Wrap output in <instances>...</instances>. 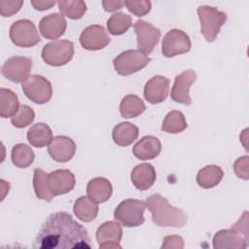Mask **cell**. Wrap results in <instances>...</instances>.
<instances>
[{"label": "cell", "instance_id": "obj_28", "mask_svg": "<svg viewBox=\"0 0 249 249\" xmlns=\"http://www.w3.org/2000/svg\"><path fill=\"white\" fill-rule=\"evenodd\" d=\"M19 108L17 94L9 89H0V116L2 118L13 117Z\"/></svg>", "mask_w": 249, "mask_h": 249}, {"label": "cell", "instance_id": "obj_11", "mask_svg": "<svg viewBox=\"0 0 249 249\" xmlns=\"http://www.w3.org/2000/svg\"><path fill=\"white\" fill-rule=\"evenodd\" d=\"M133 27L137 36L138 50L145 54L151 53L160 39V30L143 19L137 20Z\"/></svg>", "mask_w": 249, "mask_h": 249}, {"label": "cell", "instance_id": "obj_26", "mask_svg": "<svg viewBox=\"0 0 249 249\" xmlns=\"http://www.w3.org/2000/svg\"><path fill=\"white\" fill-rule=\"evenodd\" d=\"M224 171L218 165H206L196 174V183L203 189L216 187L223 179Z\"/></svg>", "mask_w": 249, "mask_h": 249}, {"label": "cell", "instance_id": "obj_15", "mask_svg": "<svg viewBox=\"0 0 249 249\" xmlns=\"http://www.w3.org/2000/svg\"><path fill=\"white\" fill-rule=\"evenodd\" d=\"M196 79V75L192 69L185 70L181 74L177 75L170 93L171 99L177 103L191 105L192 98L190 96V88Z\"/></svg>", "mask_w": 249, "mask_h": 249}, {"label": "cell", "instance_id": "obj_2", "mask_svg": "<svg viewBox=\"0 0 249 249\" xmlns=\"http://www.w3.org/2000/svg\"><path fill=\"white\" fill-rule=\"evenodd\" d=\"M146 206L152 213L153 222L159 227L183 228L188 217L186 213L169 204L168 200L160 194H155L147 197Z\"/></svg>", "mask_w": 249, "mask_h": 249}, {"label": "cell", "instance_id": "obj_36", "mask_svg": "<svg viewBox=\"0 0 249 249\" xmlns=\"http://www.w3.org/2000/svg\"><path fill=\"white\" fill-rule=\"evenodd\" d=\"M22 5H23L22 1L1 0L0 1V14L2 17H12L13 15L17 14L20 10Z\"/></svg>", "mask_w": 249, "mask_h": 249}, {"label": "cell", "instance_id": "obj_25", "mask_svg": "<svg viewBox=\"0 0 249 249\" xmlns=\"http://www.w3.org/2000/svg\"><path fill=\"white\" fill-rule=\"evenodd\" d=\"M26 137L32 146L42 148L49 145L53 140V131L47 124L37 123L28 129Z\"/></svg>", "mask_w": 249, "mask_h": 249}, {"label": "cell", "instance_id": "obj_34", "mask_svg": "<svg viewBox=\"0 0 249 249\" xmlns=\"http://www.w3.org/2000/svg\"><path fill=\"white\" fill-rule=\"evenodd\" d=\"M35 118V113L28 105H19L18 111L11 118V123L18 128H23L30 124Z\"/></svg>", "mask_w": 249, "mask_h": 249}, {"label": "cell", "instance_id": "obj_21", "mask_svg": "<svg viewBox=\"0 0 249 249\" xmlns=\"http://www.w3.org/2000/svg\"><path fill=\"white\" fill-rule=\"evenodd\" d=\"M156 170L150 163H140L136 165L131 173L130 179L137 190L146 191L153 186L156 181Z\"/></svg>", "mask_w": 249, "mask_h": 249}, {"label": "cell", "instance_id": "obj_31", "mask_svg": "<svg viewBox=\"0 0 249 249\" xmlns=\"http://www.w3.org/2000/svg\"><path fill=\"white\" fill-rule=\"evenodd\" d=\"M131 25V17L123 12L113 14L107 20V29L112 35H122Z\"/></svg>", "mask_w": 249, "mask_h": 249}, {"label": "cell", "instance_id": "obj_32", "mask_svg": "<svg viewBox=\"0 0 249 249\" xmlns=\"http://www.w3.org/2000/svg\"><path fill=\"white\" fill-rule=\"evenodd\" d=\"M33 171V188L36 196L39 199H43L50 202L53 196H52L48 188V174L42 168L39 167L35 168Z\"/></svg>", "mask_w": 249, "mask_h": 249}, {"label": "cell", "instance_id": "obj_39", "mask_svg": "<svg viewBox=\"0 0 249 249\" xmlns=\"http://www.w3.org/2000/svg\"><path fill=\"white\" fill-rule=\"evenodd\" d=\"M247 212H244L243 216L240 217V219L234 224L231 226V229L237 231L238 232L242 233L245 237L248 238V233H247V225H248V222H247Z\"/></svg>", "mask_w": 249, "mask_h": 249}, {"label": "cell", "instance_id": "obj_30", "mask_svg": "<svg viewBox=\"0 0 249 249\" xmlns=\"http://www.w3.org/2000/svg\"><path fill=\"white\" fill-rule=\"evenodd\" d=\"M187 126L188 124L184 114L180 111L173 110L165 116L161 124V130L167 133L175 134L182 132L187 128Z\"/></svg>", "mask_w": 249, "mask_h": 249}, {"label": "cell", "instance_id": "obj_24", "mask_svg": "<svg viewBox=\"0 0 249 249\" xmlns=\"http://www.w3.org/2000/svg\"><path fill=\"white\" fill-rule=\"evenodd\" d=\"M73 211L80 221L89 223L96 218L98 213V203L89 196H81L76 199Z\"/></svg>", "mask_w": 249, "mask_h": 249}, {"label": "cell", "instance_id": "obj_3", "mask_svg": "<svg viewBox=\"0 0 249 249\" xmlns=\"http://www.w3.org/2000/svg\"><path fill=\"white\" fill-rule=\"evenodd\" d=\"M146 202L144 200L127 198L120 202L114 211V218L124 227L133 228L145 222L144 211Z\"/></svg>", "mask_w": 249, "mask_h": 249}, {"label": "cell", "instance_id": "obj_1", "mask_svg": "<svg viewBox=\"0 0 249 249\" xmlns=\"http://www.w3.org/2000/svg\"><path fill=\"white\" fill-rule=\"evenodd\" d=\"M33 248L37 249H84L91 248L87 230L67 212L51 214L41 226Z\"/></svg>", "mask_w": 249, "mask_h": 249}, {"label": "cell", "instance_id": "obj_12", "mask_svg": "<svg viewBox=\"0 0 249 249\" xmlns=\"http://www.w3.org/2000/svg\"><path fill=\"white\" fill-rule=\"evenodd\" d=\"M110 41L111 39L105 28L99 24H92L86 27L80 35L81 46L89 51L102 50Z\"/></svg>", "mask_w": 249, "mask_h": 249}, {"label": "cell", "instance_id": "obj_33", "mask_svg": "<svg viewBox=\"0 0 249 249\" xmlns=\"http://www.w3.org/2000/svg\"><path fill=\"white\" fill-rule=\"evenodd\" d=\"M57 4L61 14L71 19L81 18L87 11V5L82 0H77V1L62 0V1H59Z\"/></svg>", "mask_w": 249, "mask_h": 249}, {"label": "cell", "instance_id": "obj_38", "mask_svg": "<svg viewBox=\"0 0 249 249\" xmlns=\"http://www.w3.org/2000/svg\"><path fill=\"white\" fill-rule=\"evenodd\" d=\"M160 248L161 249L163 248L182 249L184 248V240L181 236H178V235H168L163 238V242Z\"/></svg>", "mask_w": 249, "mask_h": 249}, {"label": "cell", "instance_id": "obj_27", "mask_svg": "<svg viewBox=\"0 0 249 249\" xmlns=\"http://www.w3.org/2000/svg\"><path fill=\"white\" fill-rule=\"evenodd\" d=\"M146 110L142 99L134 94L125 95L120 103V113L123 118H135Z\"/></svg>", "mask_w": 249, "mask_h": 249}, {"label": "cell", "instance_id": "obj_35", "mask_svg": "<svg viewBox=\"0 0 249 249\" xmlns=\"http://www.w3.org/2000/svg\"><path fill=\"white\" fill-rule=\"evenodd\" d=\"M124 5L127 10L136 17H143L151 11L152 3L148 0H126Z\"/></svg>", "mask_w": 249, "mask_h": 249}, {"label": "cell", "instance_id": "obj_10", "mask_svg": "<svg viewBox=\"0 0 249 249\" xmlns=\"http://www.w3.org/2000/svg\"><path fill=\"white\" fill-rule=\"evenodd\" d=\"M192 43L190 37L180 29H171L163 37L161 43V53L165 57H173L188 53Z\"/></svg>", "mask_w": 249, "mask_h": 249}, {"label": "cell", "instance_id": "obj_41", "mask_svg": "<svg viewBox=\"0 0 249 249\" xmlns=\"http://www.w3.org/2000/svg\"><path fill=\"white\" fill-rule=\"evenodd\" d=\"M31 5L34 7L37 11H45L50 8H52L55 2L54 1H43V0H37V1H31Z\"/></svg>", "mask_w": 249, "mask_h": 249}, {"label": "cell", "instance_id": "obj_8", "mask_svg": "<svg viewBox=\"0 0 249 249\" xmlns=\"http://www.w3.org/2000/svg\"><path fill=\"white\" fill-rule=\"evenodd\" d=\"M10 39L14 45L20 48H30L40 42V37L34 23L29 19H18L10 27Z\"/></svg>", "mask_w": 249, "mask_h": 249}, {"label": "cell", "instance_id": "obj_17", "mask_svg": "<svg viewBox=\"0 0 249 249\" xmlns=\"http://www.w3.org/2000/svg\"><path fill=\"white\" fill-rule=\"evenodd\" d=\"M169 90V80L163 76L157 75L151 78L144 87V98L151 104L163 102Z\"/></svg>", "mask_w": 249, "mask_h": 249}, {"label": "cell", "instance_id": "obj_22", "mask_svg": "<svg viewBox=\"0 0 249 249\" xmlns=\"http://www.w3.org/2000/svg\"><path fill=\"white\" fill-rule=\"evenodd\" d=\"M113 193L111 182L104 177H96L91 179L87 185L88 196L97 203L107 201Z\"/></svg>", "mask_w": 249, "mask_h": 249}, {"label": "cell", "instance_id": "obj_6", "mask_svg": "<svg viewBox=\"0 0 249 249\" xmlns=\"http://www.w3.org/2000/svg\"><path fill=\"white\" fill-rule=\"evenodd\" d=\"M43 60L51 66L67 64L74 55V44L68 40H56L46 44L42 50Z\"/></svg>", "mask_w": 249, "mask_h": 249}, {"label": "cell", "instance_id": "obj_16", "mask_svg": "<svg viewBox=\"0 0 249 249\" xmlns=\"http://www.w3.org/2000/svg\"><path fill=\"white\" fill-rule=\"evenodd\" d=\"M49 155L57 162L69 161L75 155L76 144L68 136L58 135L53 138L48 147Z\"/></svg>", "mask_w": 249, "mask_h": 249}, {"label": "cell", "instance_id": "obj_18", "mask_svg": "<svg viewBox=\"0 0 249 249\" xmlns=\"http://www.w3.org/2000/svg\"><path fill=\"white\" fill-rule=\"evenodd\" d=\"M67 22L62 14L53 13L44 17L39 23V30L46 39L55 40L62 36L66 30Z\"/></svg>", "mask_w": 249, "mask_h": 249}, {"label": "cell", "instance_id": "obj_23", "mask_svg": "<svg viewBox=\"0 0 249 249\" xmlns=\"http://www.w3.org/2000/svg\"><path fill=\"white\" fill-rule=\"evenodd\" d=\"M139 129L135 124L128 122H123L114 127L112 131V138L117 145L126 147L137 139Z\"/></svg>", "mask_w": 249, "mask_h": 249}, {"label": "cell", "instance_id": "obj_7", "mask_svg": "<svg viewBox=\"0 0 249 249\" xmlns=\"http://www.w3.org/2000/svg\"><path fill=\"white\" fill-rule=\"evenodd\" d=\"M23 93L36 104H45L52 98L53 88L50 81L40 75H30L21 85Z\"/></svg>", "mask_w": 249, "mask_h": 249}, {"label": "cell", "instance_id": "obj_37", "mask_svg": "<svg viewBox=\"0 0 249 249\" xmlns=\"http://www.w3.org/2000/svg\"><path fill=\"white\" fill-rule=\"evenodd\" d=\"M233 170L237 177L248 180V157L244 156L237 159L233 164Z\"/></svg>", "mask_w": 249, "mask_h": 249}, {"label": "cell", "instance_id": "obj_29", "mask_svg": "<svg viewBox=\"0 0 249 249\" xmlns=\"http://www.w3.org/2000/svg\"><path fill=\"white\" fill-rule=\"evenodd\" d=\"M11 158L16 166L19 168H26L34 161L35 154L28 145L19 143L13 147Z\"/></svg>", "mask_w": 249, "mask_h": 249}, {"label": "cell", "instance_id": "obj_20", "mask_svg": "<svg viewBox=\"0 0 249 249\" xmlns=\"http://www.w3.org/2000/svg\"><path fill=\"white\" fill-rule=\"evenodd\" d=\"M161 143L156 136L147 135L142 137L132 148V153L138 160H153L160 155Z\"/></svg>", "mask_w": 249, "mask_h": 249}, {"label": "cell", "instance_id": "obj_4", "mask_svg": "<svg viewBox=\"0 0 249 249\" xmlns=\"http://www.w3.org/2000/svg\"><path fill=\"white\" fill-rule=\"evenodd\" d=\"M197 15L200 20L202 35L207 42H213L228 18L227 14L215 7L199 6L197 8Z\"/></svg>", "mask_w": 249, "mask_h": 249}, {"label": "cell", "instance_id": "obj_5", "mask_svg": "<svg viewBox=\"0 0 249 249\" xmlns=\"http://www.w3.org/2000/svg\"><path fill=\"white\" fill-rule=\"evenodd\" d=\"M151 58L139 50H127L121 53L113 60L116 72L122 76H128L146 67Z\"/></svg>", "mask_w": 249, "mask_h": 249}, {"label": "cell", "instance_id": "obj_19", "mask_svg": "<svg viewBox=\"0 0 249 249\" xmlns=\"http://www.w3.org/2000/svg\"><path fill=\"white\" fill-rule=\"evenodd\" d=\"M248 238L237 231L221 230L213 236V247L215 249H244L247 247Z\"/></svg>", "mask_w": 249, "mask_h": 249}, {"label": "cell", "instance_id": "obj_40", "mask_svg": "<svg viewBox=\"0 0 249 249\" xmlns=\"http://www.w3.org/2000/svg\"><path fill=\"white\" fill-rule=\"evenodd\" d=\"M102 5L106 12H115L123 8L124 1H102Z\"/></svg>", "mask_w": 249, "mask_h": 249}, {"label": "cell", "instance_id": "obj_9", "mask_svg": "<svg viewBox=\"0 0 249 249\" xmlns=\"http://www.w3.org/2000/svg\"><path fill=\"white\" fill-rule=\"evenodd\" d=\"M32 59L27 56L15 55L8 58L1 67V74L11 82L23 83L29 76Z\"/></svg>", "mask_w": 249, "mask_h": 249}, {"label": "cell", "instance_id": "obj_14", "mask_svg": "<svg viewBox=\"0 0 249 249\" xmlns=\"http://www.w3.org/2000/svg\"><path fill=\"white\" fill-rule=\"evenodd\" d=\"M123 237V229L115 221H108L100 225L96 231V240L99 248H122L120 242Z\"/></svg>", "mask_w": 249, "mask_h": 249}, {"label": "cell", "instance_id": "obj_13", "mask_svg": "<svg viewBox=\"0 0 249 249\" xmlns=\"http://www.w3.org/2000/svg\"><path fill=\"white\" fill-rule=\"evenodd\" d=\"M48 188L53 196H61L72 191L76 184L75 175L68 169H57L47 176Z\"/></svg>", "mask_w": 249, "mask_h": 249}]
</instances>
